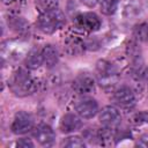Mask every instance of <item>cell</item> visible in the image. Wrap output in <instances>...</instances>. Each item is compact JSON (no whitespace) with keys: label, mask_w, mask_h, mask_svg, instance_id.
Masks as SVG:
<instances>
[{"label":"cell","mask_w":148,"mask_h":148,"mask_svg":"<svg viewBox=\"0 0 148 148\" xmlns=\"http://www.w3.org/2000/svg\"><path fill=\"white\" fill-rule=\"evenodd\" d=\"M15 146L16 147H20V148H34L35 147L34 142L30 139H27V138H22V139L17 140L16 143H15Z\"/></svg>","instance_id":"44dd1931"},{"label":"cell","mask_w":148,"mask_h":148,"mask_svg":"<svg viewBox=\"0 0 148 148\" xmlns=\"http://www.w3.org/2000/svg\"><path fill=\"white\" fill-rule=\"evenodd\" d=\"M146 76H147V79H148V67H147V69H146Z\"/></svg>","instance_id":"cb8c5ba5"},{"label":"cell","mask_w":148,"mask_h":148,"mask_svg":"<svg viewBox=\"0 0 148 148\" xmlns=\"http://www.w3.org/2000/svg\"><path fill=\"white\" fill-rule=\"evenodd\" d=\"M86 47L84 40L76 35L67 36L64 40V50L69 56H80L86 51Z\"/></svg>","instance_id":"7c38bea8"},{"label":"cell","mask_w":148,"mask_h":148,"mask_svg":"<svg viewBox=\"0 0 148 148\" xmlns=\"http://www.w3.org/2000/svg\"><path fill=\"white\" fill-rule=\"evenodd\" d=\"M12 132L17 135L28 133L34 128V118L30 113L25 111H18L12 123Z\"/></svg>","instance_id":"5b68a950"},{"label":"cell","mask_w":148,"mask_h":148,"mask_svg":"<svg viewBox=\"0 0 148 148\" xmlns=\"http://www.w3.org/2000/svg\"><path fill=\"white\" fill-rule=\"evenodd\" d=\"M132 123L135 125L148 124V111H141L132 117Z\"/></svg>","instance_id":"ffe728a7"},{"label":"cell","mask_w":148,"mask_h":148,"mask_svg":"<svg viewBox=\"0 0 148 148\" xmlns=\"http://www.w3.org/2000/svg\"><path fill=\"white\" fill-rule=\"evenodd\" d=\"M75 111L82 119H91L98 112V103L91 97H83L77 101Z\"/></svg>","instance_id":"ba28073f"},{"label":"cell","mask_w":148,"mask_h":148,"mask_svg":"<svg viewBox=\"0 0 148 148\" xmlns=\"http://www.w3.org/2000/svg\"><path fill=\"white\" fill-rule=\"evenodd\" d=\"M96 80L89 73H80L73 81V89L79 95H88L95 91Z\"/></svg>","instance_id":"52a82bcc"},{"label":"cell","mask_w":148,"mask_h":148,"mask_svg":"<svg viewBox=\"0 0 148 148\" xmlns=\"http://www.w3.org/2000/svg\"><path fill=\"white\" fill-rule=\"evenodd\" d=\"M134 37L138 38L139 40H145L148 42V22H142L135 25L133 30Z\"/></svg>","instance_id":"e0dca14e"},{"label":"cell","mask_w":148,"mask_h":148,"mask_svg":"<svg viewBox=\"0 0 148 148\" xmlns=\"http://www.w3.org/2000/svg\"><path fill=\"white\" fill-rule=\"evenodd\" d=\"M65 23H66L65 14L59 8L39 14L37 22H36L38 30L46 35H51L56 32L57 30L62 28Z\"/></svg>","instance_id":"7a4b0ae2"},{"label":"cell","mask_w":148,"mask_h":148,"mask_svg":"<svg viewBox=\"0 0 148 148\" xmlns=\"http://www.w3.org/2000/svg\"><path fill=\"white\" fill-rule=\"evenodd\" d=\"M35 7L39 14L59 8L58 0H35Z\"/></svg>","instance_id":"9a60e30c"},{"label":"cell","mask_w":148,"mask_h":148,"mask_svg":"<svg viewBox=\"0 0 148 148\" xmlns=\"http://www.w3.org/2000/svg\"><path fill=\"white\" fill-rule=\"evenodd\" d=\"M113 99L123 109H132L135 105V95L127 86L117 88L113 92Z\"/></svg>","instance_id":"9c48e42d"},{"label":"cell","mask_w":148,"mask_h":148,"mask_svg":"<svg viewBox=\"0 0 148 148\" xmlns=\"http://www.w3.org/2000/svg\"><path fill=\"white\" fill-rule=\"evenodd\" d=\"M74 23L77 28L83 29L84 31L94 32L99 30L102 25V21L99 16L92 12H87V13H81L74 17Z\"/></svg>","instance_id":"277c9868"},{"label":"cell","mask_w":148,"mask_h":148,"mask_svg":"<svg viewBox=\"0 0 148 148\" xmlns=\"http://www.w3.org/2000/svg\"><path fill=\"white\" fill-rule=\"evenodd\" d=\"M82 118L77 113H66L65 116L61 117L59 128L62 133L68 134L73 133L82 127Z\"/></svg>","instance_id":"8fae6325"},{"label":"cell","mask_w":148,"mask_h":148,"mask_svg":"<svg viewBox=\"0 0 148 148\" xmlns=\"http://www.w3.org/2000/svg\"><path fill=\"white\" fill-rule=\"evenodd\" d=\"M101 12L105 15H112L118 9L120 0H98Z\"/></svg>","instance_id":"2e32d148"},{"label":"cell","mask_w":148,"mask_h":148,"mask_svg":"<svg viewBox=\"0 0 148 148\" xmlns=\"http://www.w3.org/2000/svg\"><path fill=\"white\" fill-rule=\"evenodd\" d=\"M96 81L104 89L113 88L118 82V72L116 67L108 60H98L96 62Z\"/></svg>","instance_id":"3957f363"},{"label":"cell","mask_w":148,"mask_h":148,"mask_svg":"<svg viewBox=\"0 0 148 148\" xmlns=\"http://www.w3.org/2000/svg\"><path fill=\"white\" fill-rule=\"evenodd\" d=\"M80 2L83 3L84 6L89 7V8H92L98 3V0H80Z\"/></svg>","instance_id":"603a6c76"},{"label":"cell","mask_w":148,"mask_h":148,"mask_svg":"<svg viewBox=\"0 0 148 148\" xmlns=\"http://www.w3.org/2000/svg\"><path fill=\"white\" fill-rule=\"evenodd\" d=\"M9 88L16 96L24 97L32 94L36 90L37 84L34 77L27 71L18 68L16 72H14L9 80Z\"/></svg>","instance_id":"6da1fadb"},{"label":"cell","mask_w":148,"mask_h":148,"mask_svg":"<svg viewBox=\"0 0 148 148\" xmlns=\"http://www.w3.org/2000/svg\"><path fill=\"white\" fill-rule=\"evenodd\" d=\"M10 27L18 34H23L29 29L28 23L22 17H13L10 21Z\"/></svg>","instance_id":"d6986e66"},{"label":"cell","mask_w":148,"mask_h":148,"mask_svg":"<svg viewBox=\"0 0 148 148\" xmlns=\"http://www.w3.org/2000/svg\"><path fill=\"white\" fill-rule=\"evenodd\" d=\"M99 121L104 127L114 130L120 125V121H121L120 111L113 105L104 106L99 111Z\"/></svg>","instance_id":"8992f818"},{"label":"cell","mask_w":148,"mask_h":148,"mask_svg":"<svg viewBox=\"0 0 148 148\" xmlns=\"http://www.w3.org/2000/svg\"><path fill=\"white\" fill-rule=\"evenodd\" d=\"M34 138L37 140V142L44 147H50L54 143L56 140V133L53 128L47 124H39L34 128L32 132Z\"/></svg>","instance_id":"30bf717a"},{"label":"cell","mask_w":148,"mask_h":148,"mask_svg":"<svg viewBox=\"0 0 148 148\" xmlns=\"http://www.w3.org/2000/svg\"><path fill=\"white\" fill-rule=\"evenodd\" d=\"M42 57H43V64L46 66V68H53L57 66L59 61V53L54 45L46 44L42 49Z\"/></svg>","instance_id":"4fadbf2b"},{"label":"cell","mask_w":148,"mask_h":148,"mask_svg":"<svg viewBox=\"0 0 148 148\" xmlns=\"http://www.w3.org/2000/svg\"><path fill=\"white\" fill-rule=\"evenodd\" d=\"M136 146L139 147H148V133H145L139 136L136 141Z\"/></svg>","instance_id":"7402d4cb"},{"label":"cell","mask_w":148,"mask_h":148,"mask_svg":"<svg viewBox=\"0 0 148 148\" xmlns=\"http://www.w3.org/2000/svg\"><path fill=\"white\" fill-rule=\"evenodd\" d=\"M42 64H43L42 50L31 49L25 56V66L29 69H37Z\"/></svg>","instance_id":"5bb4252c"},{"label":"cell","mask_w":148,"mask_h":148,"mask_svg":"<svg viewBox=\"0 0 148 148\" xmlns=\"http://www.w3.org/2000/svg\"><path fill=\"white\" fill-rule=\"evenodd\" d=\"M84 146H86V142L83 141V139L76 135L68 136L61 142V147H68V148H82Z\"/></svg>","instance_id":"ac0fdd59"}]
</instances>
